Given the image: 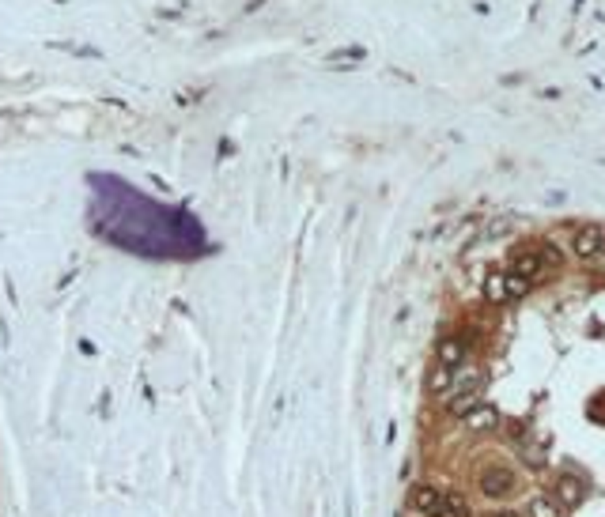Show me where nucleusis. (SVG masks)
<instances>
[{
  "mask_svg": "<svg viewBox=\"0 0 605 517\" xmlns=\"http://www.w3.org/2000/svg\"><path fill=\"white\" fill-rule=\"evenodd\" d=\"M492 517H522L519 510H503V514H492Z\"/></svg>",
  "mask_w": 605,
  "mask_h": 517,
  "instance_id": "2eb2a0df",
  "label": "nucleus"
},
{
  "mask_svg": "<svg viewBox=\"0 0 605 517\" xmlns=\"http://www.w3.org/2000/svg\"><path fill=\"white\" fill-rule=\"evenodd\" d=\"M439 362L450 370H458L465 362V340L462 336H443L439 340Z\"/></svg>",
  "mask_w": 605,
  "mask_h": 517,
  "instance_id": "39448f33",
  "label": "nucleus"
},
{
  "mask_svg": "<svg viewBox=\"0 0 605 517\" xmlns=\"http://www.w3.org/2000/svg\"><path fill=\"white\" fill-rule=\"evenodd\" d=\"M443 517H473L469 498H465L462 491H447V495H443Z\"/></svg>",
  "mask_w": 605,
  "mask_h": 517,
  "instance_id": "1a4fd4ad",
  "label": "nucleus"
},
{
  "mask_svg": "<svg viewBox=\"0 0 605 517\" xmlns=\"http://www.w3.org/2000/svg\"><path fill=\"white\" fill-rule=\"evenodd\" d=\"M571 249H575L579 261H590V257H598L605 249V227H598V223H583V227L575 231V242H571Z\"/></svg>",
  "mask_w": 605,
  "mask_h": 517,
  "instance_id": "7ed1b4c3",
  "label": "nucleus"
},
{
  "mask_svg": "<svg viewBox=\"0 0 605 517\" xmlns=\"http://www.w3.org/2000/svg\"><path fill=\"white\" fill-rule=\"evenodd\" d=\"M409 510L420 517H443V491L431 483H413L409 487Z\"/></svg>",
  "mask_w": 605,
  "mask_h": 517,
  "instance_id": "f03ea898",
  "label": "nucleus"
},
{
  "mask_svg": "<svg viewBox=\"0 0 605 517\" xmlns=\"http://www.w3.org/2000/svg\"><path fill=\"white\" fill-rule=\"evenodd\" d=\"M583 498H586V483L579 480V476L564 472L560 480H556V498H552L556 506H568V510H575V506H583Z\"/></svg>",
  "mask_w": 605,
  "mask_h": 517,
  "instance_id": "20e7f679",
  "label": "nucleus"
},
{
  "mask_svg": "<svg viewBox=\"0 0 605 517\" xmlns=\"http://www.w3.org/2000/svg\"><path fill=\"white\" fill-rule=\"evenodd\" d=\"M477 404H481V389H465V393H454L447 408H450V416H469Z\"/></svg>",
  "mask_w": 605,
  "mask_h": 517,
  "instance_id": "9d476101",
  "label": "nucleus"
},
{
  "mask_svg": "<svg viewBox=\"0 0 605 517\" xmlns=\"http://www.w3.org/2000/svg\"><path fill=\"white\" fill-rule=\"evenodd\" d=\"M484 295H488V302H503V298H507V287H503V272H492V276L484 280Z\"/></svg>",
  "mask_w": 605,
  "mask_h": 517,
  "instance_id": "9b49d317",
  "label": "nucleus"
},
{
  "mask_svg": "<svg viewBox=\"0 0 605 517\" xmlns=\"http://www.w3.org/2000/svg\"><path fill=\"white\" fill-rule=\"evenodd\" d=\"M526 460H530V465H534V468H541V465H545L541 449H530V453H526Z\"/></svg>",
  "mask_w": 605,
  "mask_h": 517,
  "instance_id": "4468645a",
  "label": "nucleus"
},
{
  "mask_svg": "<svg viewBox=\"0 0 605 517\" xmlns=\"http://www.w3.org/2000/svg\"><path fill=\"white\" fill-rule=\"evenodd\" d=\"M503 287H507V298H522V295H530V287H534V284H530V280H522V276H511V272H507V276H503Z\"/></svg>",
  "mask_w": 605,
  "mask_h": 517,
  "instance_id": "ddd939ff",
  "label": "nucleus"
},
{
  "mask_svg": "<svg viewBox=\"0 0 605 517\" xmlns=\"http://www.w3.org/2000/svg\"><path fill=\"white\" fill-rule=\"evenodd\" d=\"M462 419H465L469 431H496L499 427V411L492 408V404H477V408H473L469 416H462Z\"/></svg>",
  "mask_w": 605,
  "mask_h": 517,
  "instance_id": "423d86ee",
  "label": "nucleus"
},
{
  "mask_svg": "<svg viewBox=\"0 0 605 517\" xmlns=\"http://www.w3.org/2000/svg\"><path fill=\"white\" fill-rule=\"evenodd\" d=\"M541 269H545V264H541V257H537V253H519L511 261V276H522V280H530V284H534V276Z\"/></svg>",
  "mask_w": 605,
  "mask_h": 517,
  "instance_id": "6e6552de",
  "label": "nucleus"
},
{
  "mask_svg": "<svg viewBox=\"0 0 605 517\" xmlns=\"http://www.w3.org/2000/svg\"><path fill=\"white\" fill-rule=\"evenodd\" d=\"M477 487L488 498H503V495H511V491H519V476H514V468L488 465V468H481L477 472Z\"/></svg>",
  "mask_w": 605,
  "mask_h": 517,
  "instance_id": "f257e3e1",
  "label": "nucleus"
},
{
  "mask_svg": "<svg viewBox=\"0 0 605 517\" xmlns=\"http://www.w3.org/2000/svg\"><path fill=\"white\" fill-rule=\"evenodd\" d=\"M450 389H454V370L435 362L431 374H427V393H431V397H443V393H450Z\"/></svg>",
  "mask_w": 605,
  "mask_h": 517,
  "instance_id": "0eeeda50",
  "label": "nucleus"
},
{
  "mask_svg": "<svg viewBox=\"0 0 605 517\" xmlns=\"http://www.w3.org/2000/svg\"><path fill=\"white\" fill-rule=\"evenodd\" d=\"M530 517H564V510L552 503V498H534V503H530Z\"/></svg>",
  "mask_w": 605,
  "mask_h": 517,
  "instance_id": "f8f14e48",
  "label": "nucleus"
}]
</instances>
